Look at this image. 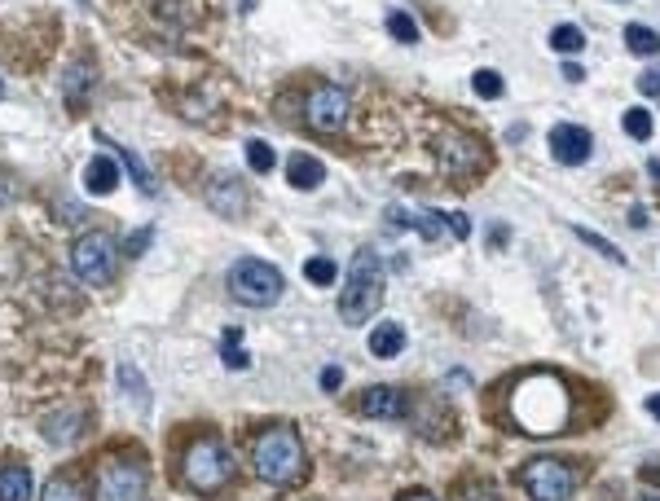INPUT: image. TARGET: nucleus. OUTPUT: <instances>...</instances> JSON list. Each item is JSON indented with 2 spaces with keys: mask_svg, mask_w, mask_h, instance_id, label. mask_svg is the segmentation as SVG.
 <instances>
[{
  "mask_svg": "<svg viewBox=\"0 0 660 501\" xmlns=\"http://www.w3.org/2000/svg\"><path fill=\"white\" fill-rule=\"evenodd\" d=\"M515 422L528 431V436H550V431L568 427V392L555 374H528L520 387H515Z\"/></svg>",
  "mask_w": 660,
  "mask_h": 501,
  "instance_id": "obj_1",
  "label": "nucleus"
},
{
  "mask_svg": "<svg viewBox=\"0 0 660 501\" xmlns=\"http://www.w3.org/2000/svg\"><path fill=\"white\" fill-rule=\"evenodd\" d=\"M106 141H110V137H106ZM110 146H115V141H110ZM115 154H119V163H124L128 172H132V181H137V189H141V194H150V198L159 194V181H154V172H150V167L137 159V154H132L128 146H115Z\"/></svg>",
  "mask_w": 660,
  "mask_h": 501,
  "instance_id": "obj_18",
  "label": "nucleus"
},
{
  "mask_svg": "<svg viewBox=\"0 0 660 501\" xmlns=\"http://www.w3.org/2000/svg\"><path fill=\"white\" fill-rule=\"evenodd\" d=\"M220 356H225V370H247L251 365V356L242 352V343H225V352Z\"/></svg>",
  "mask_w": 660,
  "mask_h": 501,
  "instance_id": "obj_30",
  "label": "nucleus"
},
{
  "mask_svg": "<svg viewBox=\"0 0 660 501\" xmlns=\"http://www.w3.org/2000/svg\"><path fill=\"white\" fill-rule=\"evenodd\" d=\"M625 49L652 58V53H660V36L652 27H643V22H630V27H625Z\"/></svg>",
  "mask_w": 660,
  "mask_h": 501,
  "instance_id": "obj_20",
  "label": "nucleus"
},
{
  "mask_svg": "<svg viewBox=\"0 0 660 501\" xmlns=\"http://www.w3.org/2000/svg\"><path fill=\"white\" fill-rule=\"evenodd\" d=\"M0 97H5V80H0Z\"/></svg>",
  "mask_w": 660,
  "mask_h": 501,
  "instance_id": "obj_41",
  "label": "nucleus"
},
{
  "mask_svg": "<svg viewBox=\"0 0 660 501\" xmlns=\"http://www.w3.org/2000/svg\"><path fill=\"white\" fill-rule=\"evenodd\" d=\"M594 150V137L581 124H555L550 128V154L564 167H581Z\"/></svg>",
  "mask_w": 660,
  "mask_h": 501,
  "instance_id": "obj_11",
  "label": "nucleus"
},
{
  "mask_svg": "<svg viewBox=\"0 0 660 501\" xmlns=\"http://www.w3.org/2000/svg\"><path fill=\"white\" fill-rule=\"evenodd\" d=\"M388 31H392V40H401V44L418 40V22L405 14V9H392V14H388Z\"/></svg>",
  "mask_w": 660,
  "mask_h": 501,
  "instance_id": "obj_27",
  "label": "nucleus"
},
{
  "mask_svg": "<svg viewBox=\"0 0 660 501\" xmlns=\"http://www.w3.org/2000/svg\"><path fill=\"white\" fill-rule=\"evenodd\" d=\"M445 229L454 233L458 242H462V238H467V233H471V225H467V216H462V211H449V216H445Z\"/></svg>",
  "mask_w": 660,
  "mask_h": 501,
  "instance_id": "obj_32",
  "label": "nucleus"
},
{
  "mask_svg": "<svg viewBox=\"0 0 660 501\" xmlns=\"http://www.w3.org/2000/svg\"><path fill=\"white\" fill-rule=\"evenodd\" d=\"M621 124H625V132H630L634 141H647V137H652V110L630 106V110H625V119H621Z\"/></svg>",
  "mask_w": 660,
  "mask_h": 501,
  "instance_id": "obj_26",
  "label": "nucleus"
},
{
  "mask_svg": "<svg viewBox=\"0 0 660 501\" xmlns=\"http://www.w3.org/2000/svg\"><path fill=\"white\" fill-rule=\"evenodd\" d=\"M40 501H88L84 493H80V484L71 480V475H53L49 484H44V493H40Z\"/></svg>",
  "mask_w": 660,
  "mask_h": 501,
  "instance_id": "obj_21",
  "label": "nucleus"
},
{
  "mask_svg": "<svg viewBox=\"0 0 660 501\" xmlns=\"http://www.w3.org/2000/svg\"><path fill=\"white\" fill-rule=\"evenodd\" d=\"M304 277L313 286H335V277H339V264L330 260V255H313V260L304 264Z\"/></svg>",
  "mask_w": 660,
  "mask_h": 501,
  "instance_id": "obj_23",
  "label": "nucleus"
},
{
  "mask_svg": "<svg viewBox=\"0 0 660 501\" xmlns=\"http://www.w3.org/2000/svg\"><path fill=\"white\" fill-rule=\"evenodd\" d=\"M273 163H278V154H273V146H264V141H247V167L251 172H273Z\"/></svg>",
  "mask_w": 660,
  "mask_h": 501,
  "instance_id": "obj_29",
  "label": "nucleus"
},
{
  "mask_svg": "<svg viewBox=\"0 0 660 501\" xmlns=\"http://www.w3.org/2000/svg\"><path fill=\"white\" fill-rule=\"evenodd\" d=\"M150 242H154V229H150V225H146V229H137V233L128 238V255H146Z\"/></svg>",
  "mask_w": 660,
  "mask_h": 501,
  "instance_id": "obj_31",
  "label": "nucleus"
},
{
  "mask_svg": "<svg viewBox=\"0 0 660 501\" xmlns=\"http://www.w3.org/2000/svg\"><path fill=\"white\" fill-rule=\"evenodd\" d=\"M71 264H75V273H80V282H88V286L115 282V273H119V247H115V238H110V233H102V229H93V233H84V238H75Z\"/></svg>",
  "mask_w": 660,
  "mask_h": 501,
  "instance_id": "obj_6",
  "label": "nucleus"
},
{
  "mask_svg": "<svg viewBox=\"0 0 660 501\" xmlns=\"http://www.w3.org/2000/svg\"><path fill=\"white\" fill-rule=\"evenodd\" d=\"M647 172L656 176V185H660V159H647Z\"/></svg>",
  "mask_w": 660,
  "mask_h": 501,
  "instance_id": "obj_40",
  "label": "nucleus"
},
{
  "mask_svg": "<svg viewBox=\"0 0 660 501\" xmlns=\"http://www.w3.org/2000/svg\"><path fill=\"white\" fill-rule=\"evenodd\" d=\"M520 480H524V493L533 501H568L572 488H577L572 466L559 462V458H533L520 471Z\"/></svg>",
  "mask_w": 660,
  "mask_h": 501,
  "instance_id": "obj_8",
  "label": "nucleus"
},
{
  "mask_svg": "<svg viewBox=\"0 0 660 501\" xmlns=\"http://www.w3.org/2000/svg\"><path fill=\"white\" fill-rule=\"evenodd\" d=\"M550 49H555V53H581V49H586V36H581V27L564 22V27L550 31Z\"/></svg>",
  "mask_w": 660,
  "mask_h": 501,
  "instance_id": "obj_22",
  "label": "nucleus"
},
{
  "mask_svg": "<svg viewBox=\"0 0 660 501\" xmlns=\"http://www.w3.org/2000/svg\"><path fill=\"white\" fill-rule=\"evenodd\" d=\"M405 348V330L396 326V321H379V326L370 330V352L379 356V361H392V356H401Z\"/></svg>",
  "mask_w": 660,
  "mask_h": 501,
  "instance_id": "obj_16",
  "label": "nucleus"
},
{
  "mask_svg": "<svg viewBox=\"0 0 660 501\" xmlns=\"http://www.w3.org/2000/svg\"><path fill=\"white\" fill-rule=\"evenodd\" d=\"M643 501H660V497H643Z\"/></svg>",
  "mask_w": 660,
  "mask_h": 501,
  "instance_id": "obj_42",
  "label": "nucleus"
},
{
  "mask_svg": "<svg viewBox=\"0 0 660 501\" xmlns=\"http://www.w3.org/2000/svg\"><path fill=\"white\" fill-rule=\"evenodd\" d=\"M458 501H498V493L493 488H462Z\"/></svg>",
  "mask_w": 660,
  "mask_h": 501,
  "instance_id": "obj_34",
  "label": "nucleus"
},
{
  "mask_svg": "<svg viewBox=\"0 0 660 501\" xmlns=\"http://www.w3.org/2000/svg\"><path fill=\"white\" fill-rule=\"evenodd\" d=\"M339 383H344V370H339V365H330V370H322V387H326V392H335Z\"/></svg>",
  "mask_w": 660,
  "mask_h": 501,
  "instance_id": "obj_35",
  "label": "nucleus"
},
{
  "mask_svg": "<svg viewBox=\"0 0 660 501\" xmlns=\"http://www.w3.org/2000/svg\"><path fill=\"white\" fill-rule=\"evenodd\" d=\"M357 409L366 418H405L410 414V400H405L401 387H366L357 400Z\"/></svg>",
  "mask_w": 660,
  "mask_h": 501,
  "instance_id": "obj_12",
  "label": "nucleus"
},
{
  "mask_svg": "<svg viewBox=\"0 0 660 501\" xmlns=\"http://www.w3.org/2000/svg\"><path fill=\"white\" fill-rule=\"evenodd\" d=\"M229 295L247 308H269L282 299V273L273 269V264L251 260L247 255V260H238L234 269H229Z\"/></svg>",
  "mask_w": 660,
  "mask_h": 501,
  "instance_id": "obj_5",
  "label": "nucleus"
},
{
  "mask_svg": "<svg viewBox=\"0 0 660 501\" xmlns=\"http://www.w3.org/2000/svg\"><path fill=\"white\" fill-rule=\"evenodd\" d=\"M401 501H436L427 488H410V493H401Z\"/></svg>",
  "mask_w": 660,
  "mask_h": 501,
  "instance_id": "obj_37",
  "label": "nucleus"
},
{
  "mask_svg": "<svg viewBox=\"0 0 660 501\" xmlns=\"http://www.w3.org/2000/svg\"><path fill=\"white\" fill-rule=\"evenodd\" d=\"M383 304V264L374 251H357L344 277V295H339V317L344 326H366Z\"/></svg>",
  "mask_w": 660,
  "mask_h": 501,
  "instance_id": "obj_3",
  "label": "nucleus"
},
{
  "mask_svg": "<svg viewBox=\"0 0 660 501\" xmlns=\"http://www.w3.org/2000/svg\"><path fill=\"white\" fill-rule=\"evenodd\" d=\"M471 88H476V97H489V102H493V97H502V93H506L502 75H498V71H489V66L471 75Z\"/></svg>",
  "mask_w": 660,
  "mask_h": 501,
  "instance_id": "obj_28",
  "label": "nucleus"
},
{
  "mask_svg": "<svg viewBox=\"0 0 660 501\" xmlns=\"http://www.w3.org/2000/svg\"><path fill=\"white\" fill-rule=\"evenodd\" d=\"M436 159L449 176H476L484 167V146L476 137H467V132H445L436 141Z\"/></svg>",
  "mask_w": 660,
  "mask_h": 501,
  "instance_id": "obj_10",
  "label": "nucleus"
},
{
  "mask_svg": "<svg viewBox=\"0 0 660 501\" xmlns=\"http://www.w3.org/2000/svg\"><path fill=\"white\" fill-rule=\"evenodd\" d=\"M251 471L273 488H291L304 475V440L291 422H273L251 440Z\"/></svg>",
  "mask_w": 660,
  "mask_h": 501,
  "instance_id": "obj_2",
  "label": "nucleus"
},
{
  "mask_svg": "<svg viewBox=\"0 0 660 501\" xmlns=\"http://www.w3.org/2000/svg\"><path fill=\"white\" fill-rule=\"evenodd\" d=\"M630 220H634V229H643V225H647V211H643V207H634V211H630Z\"/></svg>",
  "mask_w": 660,
  "mask_h": 501,
  "instance_id": "obj_38",
  "label": "nucleus"
},
{
  "mask_svg": "<svg viewBox=\"0 0 660 501\" xmlns=\"http://www.w3.org/2000/svg\"><path fill=\"white\" fill-rule=\"evenodd\" d=\"M36 480L27 462H0V501H31Z\"/></svg>",
  "mask_w": 660,
  "mask_h": 501,
  "instance_id": "obj_14",
  "label": "nucleus"
},
{
  "mask_svg": "<svg viewBox=\"0 0 660 501\" xmlns=\"http://www.w3.org/2000/svg\"><path fill=\"white\" fill-rule=\"evenodd\" d=\"M207 203H212L216 216L234 220V216H242V207H247V189H242L234 176H216V181L207 185Z\"/></svg>",
  "mask_w": 660,
  "mask_h": 501,
  "instance_id": "obj_13",
  "label": "nucleus"
},
{
  "mask_svg": "<svg viewBox=\"0 0 660 501\" xmlns=\"http://www.w3.org/2000/svg\"><path fill=\"white\" fill-rule=\"evenodd\" d=\"M150 488V471L141 458H106L93 480L97 501H141Z\"/></svg>",
  "mask_w": 660,
  "mask_h": 501,
  "instance_id": "obj_7",
  "label": "nucleus"
},
{
  "mask_svg": "<svg viewBox=\"0 0 660 501\" xmlns=\"http://www.w3.org/2000/svg\"><path fill=\"white\" fill-rule=\"evenodd\" d=\"M88 84H93V71H88V62H75L71 71L62 75V97H66V102H71V106H80Z\"/></svg>",
  "mask_w": 660,
  "mask_h": 501,
  "instance_id": "obj_19",
  "label": "nucleus"
},
{
  "mask_svg": "<svg viewBox=\"0 0 660 501\" xmlns=\"http://www.w3.org/2000/svg\"><path fill=\"white\" fill-rule=\"evenodd\" d=\"M75 422H80V414H62V418H49V422H44V436H49L53 444H71L75 436H80V427H75Z\"/></svg>",
  "mask_w": 660,
  "mask_h": 501,
  "instance_id": "obj_24",
  "label": "nucleus"
},
{
  "mask_svg": "<svg viewBox=\"0 0 660 501\" xmlns=\"http://www.w3.org/2000/svg\"><path fill=\"white\" fill-rule=\"evenodd\" d=\"M564 80H568V84H581V80H586V71H581L577 62H568V66H564Z\"/></svg>",
  "mask_w": 660,
  "mask_h": 501,
  "instance_id": "obj_36",
  "label": "nucleus"
},
{
  "mask_svg": "<svg viewBox=\"0 0 660 501\" xmlns=\"http://www.w3.org/2000/svg\"><path fill=\"white\" fill-rule=\"evenodd\" d=\"M181 475L194 493H220V488L234 480V458H229V449L216 436H203L185 449Z\"/></svg>",
  "mask_w": 660,
  "mask_h": 501,
  "instance_id": "obj_4",
  "label": "nucleus"
},
{
  "mask_svg": "<svg viewBox=\"0 0 660 501\" xmlns=\"http://www.w3.org/2000/svg\"><path fill=\"white\" fill-rule=\"evenodd\" d=\"M84 185H88V194H110V189L119 185V163L110 159V154H97V159L84 167Z\"/></svg>",
  "mask_w": 660,
  "mask_h": 501,
  "instance_id": "obj_15",
  "label": "nucleus"
},
{
  "mask_svg": "<svg viewBox=\"0 0 660 501\" xmlns=\"http://www.w3.org/2000/svg\"><path fill=\"white\" fill-rule=\"evenodd\" d=\"M638 93L660 97V71H643V75H638Z\"/></svg>",
  "mask_w": 660,
  "mask_h": 501,
  "instance_id": "obj_33",
  "label": "nucleus"
},
{
  "mask_svg": "<svg viewBox=\"0 0 660 501\" xmlns=\"http://www.w3.org/2000/svg\"><path fill=\"white\" fill-rule=\"evenodd\" d=\"M572 233H577V238H581V242H586V247H594V251H599V255H603V260H612V264H625V255H621V251H616V247H612V242H608V238H603V233H594V229H586V225H572Z\"/></svg>",
  "mask_w": 660,
  "mask_h": 501,
  "instance_id": "obj_25",
  "label": "nucleus"
},
{
  "mask_svg": "<svg viewBox=\"0 0 660 501\" xmlns=\"http://www.w3.org/2000/svg\"><path fill=\"white\" fill-rule=\"evenodd\" d=\"M348 110H352V102H348L344 88L317 84L304 102V119H308V128H317V132H339L348 124Z\"/></svg>",
  "mask_w": 660,
  "mask_h": 501,
  "instance_id": "obj_9",
  "label": "nucleus"
},
{
  "mask_svg": "<svg viewBox=\"0 0 660 501\" xmlns=\"http://www.w3.org/2000/svg\"><path fill=\"white\" fill-rule=\"evenodd\" d=\"M647 414L660 418V392H656V396H647Z\"/></svg>",
  "mask_w": 660,
  "mask_h": 501,
  "instance_id": "obj_39",
  "label": "nucleus"
},
{
  "mask_svg": "<svg viewBox=\"0 0 660 501\" xmlns=\"http://www.w3.org/2000/svg\"><path fill=\"white\" fill-rule=\"evenodd\" d=\"M286 176H291L295 189H317L326 181V163L322 159H308V154H295L291 163H286Z\"/></svg>",
  "mask_w": 660,
  "mask_h": 501,
  "instance_id": "obj_17",
  "label": "nucleus"
}]
</instances>
